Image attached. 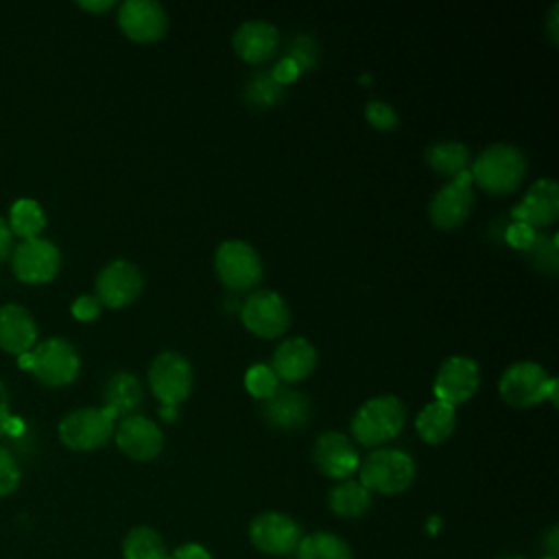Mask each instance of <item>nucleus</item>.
Segmentation results:
<instances>
[{
	"instance_id": "nucleus-1",
	"label": "nucleus",
	"mask_w": 559,
	"mask_h": 559,
	"mask_svg": "<svg viewBox=\"0 0 559 559\" xmlns=\"http://www.w3.org/2000/svg\"><path fill=\"white\" fill-rule=\"evenodd\" d=\"M526 157L511 144H491L474 159L469 175L489 194H509L518 190L526 177Z\"/></svg>"
},
{
	"instance_id": "nucleus-2",
	"label": "nucleus",
	"mask_w": 559,
	"mask_h": 559,
	"mask_svg": "<svg viewBox=\"0 0 559 559\" xmlns=\"http://www.w3.org/2000/svg\"><path fill=\"white\" fill-rule=\"evenodd\" d=\"M406 421V411L395 395H376L358 406L352 417V437L365 445L376 448L395 439Z\"/></svg>"
},
{
	"instance_id": "nucleus-3",
	"label": "nucleus",
	"mask_w": 559,
	"mask_h": 559,
	"mask_svg": "<svg viewBox=\"0 0 559 559\" xmlns=\"http://www.w3.org/2000/svg\"><path fill=\"white\" fill-rule=\"evenodd\" d=\"M415 461L404 450L378 448L358 465V483L371 493L395 496L406 491L415 480Z\"/></svg>"
},
{
	"instance_id": "nucleus-4",
	"label": "nucleus",
	"mask_w": 559,
	"mask_h": 559,
	"mask_svg": "<svg viewBox=\"0 0 559 559\" xmlns=\"http://www.w3.org/2000/svg\"><path fill=\"white\" fill-rule=\"evenodd\" d=\"M500 397L513 408H533L546 400L557 404V380L539 362L518 360L498 380Z\"/></svg>"
},
{
	"instance_id": "nucleus-5",
	"label": "nucleus",
	"mask_w": 559,
	"mask_h": 559,
	"mask_svg": "<svg viewBox=\"0 0 559 559\" xmlns=\"http://www.w3.org/2000/svg\"><path fill=\"white\" fill-rule=\"evenodd\" d=\"M116 430V415L107 406L79 408L68 413L59 424V439L74 452L103 448Z\"/></svg>"
},
{
	"instance_id": "nucleus-6",
	"label": "nucleus",
	"mask_w": 559,
	"mask_h": 559,
	"mask_svg": "<svg viewBox=\"0 0 559 559\" xmlns=\"http://www.w3.org/2000/svg\"><path fill=\"white\" fill-rule=\"evenodd\" d=\"M214 271L229 290H249L262 277V260L245 240H225L214 253Z\"/></svg>"
},
{
	"instance_id": "nucleus-7",
	"label": "nucleus",
	"mask_w": 559,
	"mask_h": 559,
	"mask_svg": "<svg viewBox=\"0 0 559 559\" xmlns=\"http://www.w3.org/2000/svg\"><path fill=\"white\" fill-rule=\"evenodd\" d=\"M192 365L179 352H162L148 367V386L162 406H179L192 391Z\"/></svg>"
},
{
	"instance_id": "nucleus-8",
	"label": "nucleus",
	"mask_w": 559,
	"mask_h": 559,
	"mask_svg": "<svg viewBox=\"0 0 559 559\" xmlns=\"http://www.w3.org/2000/svg\"><path fill=\"white\" fill-rule=\"evenodd\" d=\"M240 321L258 338H277L290 325V310L280 293L255 290L245 299Z\"/></svg>"
},
{
	"instance_id": "nucleus-9",
	"label": "nucleus",
	"mask_w": 559,
	"mask_h": 559,
	"mask_svg": "<svg viewBox=\"0 0 559 559\" xmlns=\"http://www.w3.org/2000/svg\"><path fill=\"white\" fill-rule=\"evenodd\" d=\"M33 367L31 371L48 386H66L76 380L81 369V358L74 345L66 338H46L31 349Z\"/></svg>"
},
{
	"instance_id": "nucleus-10",
	"label": "nucleus",
	"mask_w": 559,
	"mask_h": 559,
	"mask_svg": "<svg viewBox=\"0 0 559 559\" xmlns=\"http://www.w3.org/2000/svg\"><path fill=\"white\" fill-rule=\"evenodd\" d=\"M472 207H474L472 175L469 170H465L432 194L428 205V216L437 229L450 231L461 227L467 221V216L472 214Z\"/></svg>"
},
{
	"instance_id": "nucleus-11",
	"label": "nucleus",
	"mask_w": 559,
	"mask_h": 559,
	"mask_svg": "<svg viewBox=\"0 0 559 559\" xmlns=\"http://www.w3.org/2000/svg\"><path fill=\"white\" fill-rule=\"evenodd\" d=\"M480 386L478 362L469 356H450L441 362L435 376L432 393L437 402H443L452 408L465 404L476 395Z\"/></svg>"
},
{
	"instance_id": "nucleus-12",
	"label": "nucleus",
	"mask_w": 559,
	"mask_h": 559,
	"mask_svg": "<svg viewBox=\"0 0 559 559\" xmlns=\"http://www.w3.org/2000/svg\"><path fill=\"white\" fill-rule=\"evenodd\" d=\"M13 273L24 284H46L61 269V253L48 238L22 240L11 255Z\"/></svg>"
},
{
	"instance_id": "nucleus-13",
	"label": "nucleus",
	"mask_w": 559,
	"mask_h": 559,
	"mask_svg": "<svg viewBox=\"0 0 559 559\" xmlns=\"http://www.w3.org/2000/svg\"><path fill=\"white\" fill-rule=\"evenodd\" d=\"M249 539L260 552L284 557L297 548L301 539V528L286 513L264 511L251 520Z\"/></svg>"
},
{
	"instance_id": "nucleus-14",
	"label": "nucleus",
	"mask_w": 559,
	"mask_h": 559,
	"mask_svg": "<svg viewBox=\"0 0 559 559\" xmlns=\"http://www.w3.org/2000/svg\"><path fill=\"white\" fill-rule=\"evenodd\" d=\"M142 288V273L129 260H111L96 275V299L107 308H124L133 304Z\"/></svg>"
},
{
	"instance_id": "nucleus-15",
	"label": "nucleus",
	"mask_w": 559,
	"mask_h": 559,
	"mask_svg": "<svg viewBox=\"0 0 559 559\" xmlns=\"http://www.w3.org/2000/svg\"><path fill=\"white\" fill-rule=\"evenodd\" d=\"M120 31L138 44H153L168 31V15L155 0H127L118 9Z\"/></svg>"
},
{
	"instance_id": "nucleus-16",
	"label": "nucleus",
	"mask_w": 559,
	"mask_h": 559,
	"mask_svg": "<svg viewBox=\"0 0 559 559\" xmlns=\"http://www.w3.org/2000/svg\"><path fill=\"white\" fill-rule=\"evenodd\" d=\"M114 439L120 452L138 463L153 461L164 448L162 428L153 419L135 413L120 419L118 428L114 430Z\"/></svg>"
},
{
	"instance_id": "nucleus-17",
	"label": "nucleus",
	"mask_w": 559,
	"mask_h": 559,
	"mask_svg": "<svg viewBox=\"0 0 559 559\" xmlns=\"http://www.w3.org/2000/svg\"><path fill=\"white\" fill-rule=\"evenodd\" d=\"M312 461L323 476L334 480L349 478L360 465L356 445L347 435L338 430H328L317 437L312 448Z\"/></svg>"
},
{
	"instance_id": "nucleus-18",
	"label": "nucleus",
	"mask_w": 559,
	"mask_h": 559,
	"mask_svg": "<svg viewBox=\"0 0 559 559\" xmlns=\"http://www.w3.org/2000/svg\"><path fill=\"white\" fill-rule=\"evenodd\" d=\"M513 221H520L533 229L548 227L559 216V186L555 179H537L522 201L511 210Z\"/></svg>"
},
{
	"instance_id": "nucleus-19",
	"label": "nucleus",
	"mask_w": 559,
	"mask_h": 559,
	"mask_svg": "<svg viewBox=\"0 0 559 559\" xmlns=\"http://www.w3.org/2000/svg\"><path fill=\"white\" fill-rule=\"evenodd\" d=\"M269 367L282 382H301L317 367V349L304 336L286 338L275 347Z\"/></svg>"
},
{
	"instance_id": "nucleus-20",
	"label": "nucleus",
	"mask_w": 559,
	"mask_h": 559,
	"mask_svg": "<svg viewBox=\"0 0 559 559\" xmlns=\"http://www.w3.org/2000/svg\"><path fill=\"white\" fill-rule=\"evenodd\" d=\"M280 33L273 24L264 20H249L240 24L231 37L234 52L249 66L269 61L277 52Z\"/></svg>"
},
{
	"instance_id": "nucleus-21",
	"label": "nucleus",
	"mask_w": 559,
	"mask_h": 559,
	"mask_svg": "<svg viewBox=\"0 0 559 559\" xmlns=\"http://www.w3.org/2000/svg\"><path fill=\"white\" fill-rule=\"evenodd\" d=\"M262 415L275 430H299L308 424L310 400L297 389H277L269 400L262 402Z\"/></svg>"
},
{
	"instance_id": "nucleus-22",
	"label": "nucleus",
	"mask_w": 559,
	"mask_h": 559,
	"mask_svg": "<svg viewBox=\"0 0 559 559\" xmlns=\"http://www.w3.org/2000/svg\"><path fill=\"white\" fill-rule=\"evenodd\" d=\"M37 338V325L31 312L17 304L0 306V347L9 354L31 352Z\"/></svg>"
},
{
	"instance_id": "nucleus-23",
	"label": "nucleus",
	"mask_w": 559,
	"mask_h": 559,
	"mask_svg": "<svg viewBox=\"0 0 559 559\" xmlns=\"http://www.w3.org/2000/svg\"><path fill=\"white\" fill-rule=\"evenodd\" d=\"M103 397H105L103 406H107L118 419V417L133 415V411L142 404L144 393H142L140 380L133 373L118 371L105 382Z\"/></svg>"
},
{
	"instance_id": "nucleus-24",
	"label": "nucleus",
	"mask_w": 559,
	"mask_h": 559,
	"mask_svg": "<svg viewBox=\"0 0 559 559\" xmlns=\"http://www.w3.org/2000/svg\"><path fill=\"white\" fill-rule=\"evenodd\" d=\"M415 428L426 443L439 445L452 437L456 428V411L437 400L428 402L415 417Z\"/></svg>"
},
{
	"instance_id": "nucleus-25",
	"label": "nucleus",
	"mask_w": 559,
	"mask_h": 559,
	"mask_svg": "<svg viewBox=\"0 0 559 559\" xmlns=\"http://www.w3.org/2000/svg\"><path fill=\"white\" fill-rule=\"evenodd\" d=\"M328 504L338 518H360L371 507V493L358 480L345 478L330 489Z\"/></svg>"
},
{
	"instance_id": "nucleus-26",
	"label": "nucleus",
	"mask_w": 559,
	"mask_h": 559,
	"mask_svg": "<svg viewBox=\"0 0 559 559\" xmlns=\"http://www.w3.org/2000/svg\"><path fill=\"white\" fill-rule=\"evenodd\" d=\"M426 164L435 173L454 179L469 170V151L461 142H435L426 148Z\"/></svg>"
},
{
	"instance_id": "nucleus-27",
	"label": "nucleus",
	"mask_w": 559,
	"mask_h": 559,
	"mask_svg": "<svg viewBox=\"0 0 559 559\" xmlns=\"http://www.w3.org/2000/svg\"><path fill=\"white\" fill-rule=\"evenodd\" d=\"M297 559H352V550L345 539L328 531H314L301 535L297 544Z\"/></svg>"
},
{
	"instance_id": "nucleus-28",
	"label": "nucleus",
	"mask_w": 559,
	"mask_h": 559,
	"mask_svg": "<svg viewBox=\"0 0 559 559\" xmlns=\"http://www.w3.org/2000/svg\"><path fill=\"white\" fill-rule=\"evenodd\" d=\"M168 548L151 526H135L122 542V559H168Z\"/></svg>"
},
{
	"instance_id": "nucleus-29",
	"label": "nucleus",
	"mask_w": 559,
	"mask_h": 559,
	"mask_svg": "<svg viewBox=\"0 0 559 559\" xmlns=\"http://www.w3.org/2000/svg\"><path fill=\"white\" fill-rule=\"evenodd\" d=\"M46 227V214L33 199H17L9 210V229L22 240L37 238Z\"/></svg>"
},
{
	"instance_id": "nucleus-30",
	"label": "nucleus",
	"mask_w": 559,
	"mask_h": 559,
	"mask_svg": "<svg viewBox=\"0 0 559 559\" xmlns=\"http://www.w3.org/2000/svg\"><path fill=\"white\" fill-rule=\"evenodd\" d=\"M284 96V85H280L271 72H258L253 74L245 85V98L251 107L269 109L275 107Z\"/></svg>"
},
{
	"instance_id": "nucleus-31",
	"label": "nucleus",
	"mask_w": 559,
	"mask_h": 559,
	"mask_svg": "<svg viewBox=\"0 0 559 559\" xmlns=\"http://www.w3.org/2000/svg\"><path fill=\"white\" fill-rule=\"evenodd\" d=\"M528 262L544 275H555L559 269V251H557V236L539 234L535 236L533 245L526 251Z\"/></svg>"
},
{
	"instance_id": "nucleus-32",
	"label": "nucleus",
	"mask_w": 559,
	"mask_h": 559,
	"mask_svg": "<svg viewBox=\"0 0 559 559\" xmlns=\"http://www.w3.org/2000/svg\"><path fill=\"white\" fill-rule=\"evenodd\" d=\"M245 389L249 391V395L264 402L280 389V380H277V376L273 373V369L269 365L255 362L245 373Z\"/></svg>"
},
{
	"instance_id": "nucleus-33",
	"label": "nucleus",
	"mask_w": 559,
	"mask_h": 559,
	"mask_svg": "<svg viewBox=\"0 0 559 559\" xmlns=\"http://www.w3.org/2000/svg\"><path fill=\"white\" fill-rule=\"evenodd\" d=\"M365 118L373 129H380V131H393L400 122L397 111L384 100H369L365 105Z\"/></svg>"
},
{
	"instance_id": "nucleus-34",
	"label": "nucleus",
	"mask_w": 559,
	"mask_h": 559,
	"mask_svg": "<svg viewBox=\"0 0 559 559\" xmlns=\"http://www.w3.org/2000/svg\"><path fill=\"white\" fill-rule=\"evenodd\" d=\"M288 59H293L299 70H310L312 66H317V44L312 37L308 35H297L290 46H288V52H286Z\"/></svg>"
},
{
	"instance_id": "nucleus-35",
	"label": "nucleus",
	"mask_w": 559,
	"mask_h": 559,
	"mask_svg": "<svg viewBox=\"0 0 559 559\" xmlns=\"http://www.w3.org/2000/svg\"><path fill=\"white\" fill-rule=\"evenodd\" d=\"M20 483V467L13 459V454L4 448H0V498L15 491Z\"/></svg>"
},
{
	"instance_id": "nucleus-36",
	"label": "nucleus",
	"mask_w": 559,
	"mask_h": 559,
	"mask_svg": "<svg viewBox=\"0 0 559 559\" xmlns=\"http://www.w3.org/2000/svg\"><path fill=\"white\" fill-rule=\"evenodd\" d=\"M535 236H537V229H533V227H528V225H524V223H520V221H513V223L507 227V234H504L507 242H509L513 249L524 251V253H526L528 247L533 245Z\"/></svg>"
},
{
	"instance_id": "nucleus-37",
	"label": "nucleus",
	"mask_w": 559,
	"mask_h": 559,
	"mask_svg": "<svg viewBox=\"0 0 559 559\" xmlns=\"http://www.w3.org/2000/svg\"><path fill=\"white\" fill-rule=\"evenodd\" d=\"M72 317L79 321H94L100 314V301L96 299V295H79L72 301Z\"/></svg>"
},
{
	"instance_id": "nucleus-38",
	"label": "nucleus",
	"mask_w": 559,
	"mask_h": 559,
	"mask_svg": "<svg viewBox=\"0 0 559 559\" xmlns=\"http://www.w3.org/2000/svg\"><path fill=\"white\" fill-rule=\"evenodd\" d=\"M299 74H301L299 66H297L293 59H288V57H282V59L273 66V70H271V76H273L280 85H288V83L297 81Z\"/></svg>"
},
{
	"instance_id": "nucleus-39",
	"label": "nucleus",
	"mask_w": 559,
	"mask_h": 559,
	"mask_svg": "<svg viewBox=\"0 0 559 559\" xmlns=\"http://www.w3.org/2000/svg\"><path fill=\"white\" fill-rule=\"evenodd\" d=\"M168 559H212V555L201 544H183L175 548Z\"/></svg>"
},
{
	"instance_id": "nucleus-40",
	"label": "nucleus",
	"mask_w": 559,
	"mask_h": 559,
	"mask_svg": "<svg viewBox=\"0 0 559 559\" xmlns=\"http://www.w3.org/2000/svg\"><path fill=\"white\" fill-rule=\"evenodd\" d=\"M11 229H9V223L4 218H0V262L9 255L11 251Z\"/></svg>"
},
{
	"instance_id": "nucleus-41",
	"label": "nucleus",
	"mask_w": 559,
	"mask_h": 559,
	"mask_svg": "<svg viewBox=\"0 0 559 559\" xmlns=\"http://www.w3.org/2000/svg\"><path fill=\"white\" fill-rule=\"evenodd\" d=\"M557 13H559V4H552L550 13H548V35H550L552 44H557V41H559V28H557L559 17H557Z\"/></svg>"
},
{
	"instance_id": "nucleus-42",
	"label": "nucleus",
	"mask_w": 559,
	"mask_h": 559,
	"mask_svg": "<svg viewBox=\"0 0 559 559\" xmlns=\"http://www.w3.org/2000/svg\"><path fill=\"white\" fill-rule=\"evenodd\" d=\"M79 7L85 9V11H92V13H105L114 7V0H98V2L87 0V2H79Z\"/></svg>"
},
{
	"instance_id": "nucleus-43",
	"label": "nucleus",
	"mask_w": 559,
	"mask_h": 559,
	"mask_svg": "<svg viewBox=\"0 0 559 559\" xmlns=\"http://www.w3.org/2000/svg\"><path fill=\"white\" fill-rule=\"evenodd\" d=\"M7 417H9V393H7V386L0 382V432L4 428Z\"/></svg>"
},
{
	"instance_id": "nucleus-44",
	"label": "nucleus",
	"mask_w": 559,
	"mask_h": 559,
	"mask_svg": "<svg viewBox=\"0 0 559 559\" xmlns=\"http://www.w3.org/2000/svg\"><path fill=\"white\" fill-rule=\"evenodd\" d=\"M559 528L557 526H552L550 528V533H548V539H546V546H548V555H552V557H557V552H559V544H557V533Z\"/></svg>"
},
{
	"instance_id": "nucleus-45",
	"label": "nucleus",
	"mask_w": 559,
	"mask_h": 559,
	"mask_svg": "<svg viewBox=\"0 0 559 559\" xmlns=\"http://www.w3.org/2000/svg\"><path fill=\"white\" fill-rule=\"evenodd\" d=\"M24 428V424L17 419V417H7V421H4V428H2V432H11V435H17L20 430Z\"/></svg>"
},
{
	"instance_id": "nucleus-46",
	"label": "nucleus",
	"mask_w": 559,
	"mask_h": 559,
	"mask_svg": "<svg viewBox=\"0 0 559 559\" xmlns=\"http://www.w3.org/2000/svg\"><path fill=\"white\" fill-rule=\"evenodd\" d=\"M177 415H179V406H162V408H159V417H162L164 421H175Z\"/></svg>"
},
{
	"instance_id": "nucleus-47",
	"label": "nucleus",
	"mask_w": 559,
	"mask_h": 559,
	"mask_svg": "<svg viewBox=\"0 0 559 559\" xmlns=\"http://www.w3.org/2000/svg\"><path fill=\"white\" fill-rule=\"evenodd\" d=\"M17 365H20L22 369H31V367H33V356H31V352L20 354V356H17Z\"/></svg>"
},
{
	"instance_id": "nucleus-48",
	"label": "nucleus",
	"mask_w": 559,
	"mask_h": 559,
	"mask_svg": "<svg viewBox=\"0 0 559 559\" xmlns=\"http://www.w3.org/2000/svg\"><path fill=\"white\" fill-rule=\"evenodd\" d=\"M500 559H524V557H520V555H507V557H500Z\"/></svg>"
},
{
	"instance_id": "nucleus-49",
	"label": "nucleus",
	"mask_w": 559,
	"mask_h": 559,
	"mask_svg": "<svg viewBox=\"0 0 559 559\" xmlns=\"http://www.w3.org/2000/svg\"><path fill=\"white\" fill-rule=\"evenodd\" d=\"M542 559H557V557H552V555H546V557H542Z\"/></svg>"
}]
</instances>
